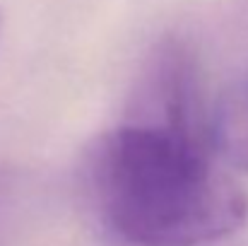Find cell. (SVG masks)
<instances>
[{"instance_id":"obj_2","label":"cell","mask_w":248,"mask_h":246,"mask_svg":"<svg viewBox=\"0 0 248 246\" xmlns=\"http://www.w3.org/2000/svg\"><path fill=\"white\" fill-rule=\"evenodd\" d=\"M210 111L195 51L181 36H162L140 66L123 121L210 143Z\"/></svg>"},{"instance_id":"obj_1","label":"cell","mask_w":248,"mask_h":246,"mask_svg":"<svg viewBox=\"0 0 248 246\" xmlns=\"http://www.w3.org/2000/svg\"><path fill=\"white\" fill-rule=\"evenodd\" d=\"M84 176L104 225L133 246H200L248 220V193L210 143L123 121L92 140Z\"/></svg>"},{"instance_id":"obj_3","label":"cell","mask_w":248,"mask_h":246,"mask_svg":"<svg viewBox=\"0 0 248 246\" xmlns=\"http://www.w3.org/2000/svg\"><path fill=\"white\" fill-rule=\"evenodd\" d=\"M210 143L217 160L248 174V80L227 84L215 99Z\"/></svg>"},{"instance_id":"obj_5","label":"cell","mask_w":248,"mask_h":246,"mask_svg":"<svg viewBox=\"0 0 248 246\" xmlns=\"http://www.w3.org/2000/svg\"><path fill=\"white\" fill-rule=\"evenodd\" d=\"M0 36H2V12H0Z\"/></svg>"},{"instance_id":"obj_4","label":"cell","mask_w":248,"mask_h":246,"mask_svg":"<svg viewBox=\"0 0 248 246\" xmlns=\"http://www.w3.org/2000/svg\"><path fill=\"white\" fill-rule=\"evenodd\" d=\"M19 176L10 169H0V215H5L19 196Z\"/></svg>"}]
</instances>
